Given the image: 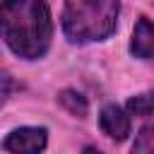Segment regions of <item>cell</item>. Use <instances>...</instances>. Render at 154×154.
<instances>
[{
    "label": "cell",
    "mask_w": 154,
    "mask_h": 154,
    "mask_svg": "<svg viewBox=\"0 0 154 154\" xmlns=\"http://www.w3.org/2000/svg\"><path fill=\"white\" fill-rule=\"evenodd\" d=\"M53 19L46 0H0V41L22 60L48 53Z\"/></svg>",
    "instance_id": "obj_1"
},
{
    "label": "cell",
    "mask_w": 154,
    "mask_h": 154,
    "mask_svg": "<svg viewBox=\"0 0 154 154\" xmlns=\"http://www.w3.org/2000/svg\"><path fill=\"white\" fill-rule=\"evenodd\" d=\"M120 14V0H65L63 31L72 43L106 41Z\"/></svg>",
    "instance_id": "obj_2"
},
{
    "label": "cell",
    "mask_w": 154,
    "mask_h": 154,
    "mask_svg": "<svg viewBox=\"0 0 154 154\" xmlns=\"http://www.w3.org/2000/svg\"><path fill=\"white\" fill-rule=\"evenodd\" d=\"M46 144H48V130L46 128L24 125V128H14L5 137L2 149L17 152V154H36V152H43Z\"/></svg>",
    "instance_id": "obj_3"
},
{
    "label": "cell",
    "mask_w": 154,
    "mask_h": 154,
    "mask_svg": "<svg viewBox=\"0 0 154 154\" xmlns=\"http://www.w3.org/2000/svg\"><path fill=\"white\" fill-rule=\"evenodd\" d=\"M99 125H101L106 137L123 142L130 135V113L118 103H106L99 113Z\"/></svg>",
    "instance_id": "obj_4"
},
{
    "label": "cell",
    "mask_w": 154,
    "mask_h": 154,
    "mask_svg": "<svg viewBox=\"0 0 154 154\" xmlns=\"http://www.w3.org/2000/svg\"><path fill=\"white\" fill-rule=\"evenodd\" d=\"M130 53L137 60H154V24L147 17H140L132 29Z\"/></svg>",
    "instance_id": "obj_5"
},
{
    "label": "cell",
    "mask_w": 154,
    "mask_h": 154,
    "mask_svg": "<svg viewBox=\"0 0 154 154\" xmlns=\"http://www.w3.org/2000/svg\"><path fill=\"white\" fill-rule=\"evenodd\" d=\"M58 101H60L63 108H67V111H70L72 116H77V118H84V116L89 113L87 99H84L79 91H75V89H63V91L58 94Z\"/></svg>",
    "instance_id": "obj_6"
},
{
    "label": "cell",
    "mask_w": 154,
    "mask_h": 154,
    "mask_svg": "<svg viewBox=\"0 0 154 154\" xmlns=\"http://www.w3.org/2000/svg\"><path fill=\"white\" fill-rule=\"evenodd\" d=\"M125 111L130 116H152L154 113V91H144V94L130 96Z\"/></svg>",
    "instance_id": "obj_7"
},
{
    "label": "cell",
    "mask_w": 154,
    "mask_h": 154,
    "mask_svg": "<svg viewBox=\"0 0 154 154\" xmlns=\"http://www.w3.org/2000/svg\"><path fill=\"white\" fill-rule=\"evenodd\" d=\"M132 152L154 154V125H144V128L137 132V140L132 142Z\"/></svg>",
    "instance_id": "obj_8"
},
{
    "label": "cell",
    "mask_w": 154,
    "mask_h": 154,
    "mask_svg": "<svg viewBox=\"0 0 154 154\" xmlns=\"http://www.w3.org/2000/svg\"><path fill=\"white\" fill-rule=\"evenodd\" d=\"M12 89H14V82H12L10 72L0 70V101H5V99L12 94Z\"/></svg>",
    "instance_id": "obj_9"
}]
</instances>
